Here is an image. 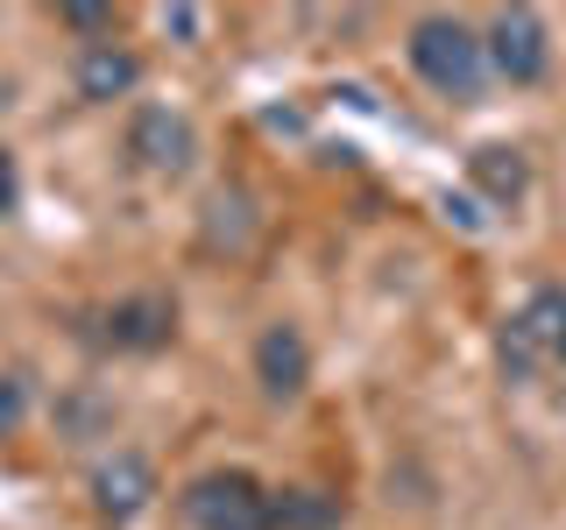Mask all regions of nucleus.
<instances>
[{
  "mask_svg": "<svg viewBox=\"0 0 566 530\" xmlns=\"http://www.w3.org/2000/svg\"><path fill=\"white\" fill-rule=\"evenodd\" d=\"M495 353H503L510 382H538L545 368H566V290L559 283L524 297L517 318L503 326V340H495Z\"/></svg>",
  "mask_w": 566,
  "mask_h": 530,
  "instance_id": "f03ea898",
  "label": "nucleus"
},
{
  "mask_svg": "<svg viewBox=\"0 0 566 530\" xmlns=\"http://www.w3.org/2000/svg\"><path fill=\"white\" fill-rule=\"evenodd\" d=\"M482 43H489V71L510 85H538L553 71V35H545V22L531 8H503Z\"/></svg>",
  "mask_w": 566,
  "mask_h": 530,
  "instance_id": "20e7f679",
  "label": "nucleus"
},
{
  "mask_svg": "<svg viewBox=\"0 0 566 530\" xmlns=\"http://www.w3.org/2000/svg\"><path fill=\"white\" fill-rule=\"evenodd\" d=\"M411 71L447 99H474L489 78V43L460 14H418L411 22Z\"/></svg>",
  "mask_w": 566,
  "mask_h": 530,
  "instance_id": "f257e3e1",
  "label": "nucleus"
},
{
  "mask_svg": "<svg viewBox=\"0 0 566 530\" xmlns=\"http://www.w3.org/2000/svg\"><path fill=\"white\" fill-rule=\"evenodd\" d=\"M199 22H206L199 8H164V29H177V35H191V29H199Z\"/></svg>",
  "mask_w": 566,
  "mask_h": 530,
  "instance_id": "2eb2a0df",
  "label": "nucleus"
},
{
  "mask_svg": "<svg viewBox=\"0 0 566 530\" xmlns=\"http://www.w3.org/2000/svg\"><path fill=\"white\" fill-rule=\"evenodd\" d=\"M340 495L326 488H283L276 495V530H340Z\"/></svg>",
  "mask_w": 566,
  "mask_h": 530,
  "instance_id": "9b49d317",
  "label": "nucleus"
},
{
  "mask_svg": "<svg viewBox=\"0 0 566 530\" xmlns=\"http://www.w3.org/2000/svg\"><path fill=\"white\" fill-rule=\"evenodd\" d=\"M128 156L149 177H185L191 156H199V128H191L177 106H142L128 120Z\"/></svg>",
  "mask_w": 566,
  "mask_h": 530,
  "instance_id": "39448f33",
  "label": "nucleus"
},
{
  "mask_svg": "<svg viewBox=\"0 0 566 530\" xmlns=\"http://www.w3.org/2000/svg\"><path fill=\"white\" fill-rule=\"evenodd\" d=\"M191 530H276V495L241 467H212L185 488Z\"/></svg>",
  "mask_w": 566,
  "mask_h": 530,
  "instance_id": "7ed1b4c3",
  "label": "nucleus"
},
{
  "mask_svg": "<svg viewBox=\"0 0 566 530\" xmlns=\"http://www.w3.org/2000/svg\"><path fill=\"white\" fill-rule=\"evenodd\" d=\"M71 85H78V99H93V106H114V99H128L135 85H142V57L128 43H85L78 50V64H71Z\"/></svg>",
  "mask_w": 566,
  "mask_h": 530,
  "instance_id": "423d86ee",
  "label": "nucleus"
},
{
  "mask_svg": "<svg viewBox=\"0 0 566 530\" xmlns=\"http://www.w3.org/2000/svg\"><path fill=\"white\" fill-rule=\"evenodd\" d=\"M468 177L489 191L495 205H517V199H524V184H531V163H524L517 149H503V141H489V149H474V156H468Z\"/></svg>",
  "mask_w": 566,
  "mask_h": 530,
  "instance_id": "9d476101",
  "label": "nucleus"
},
{
  "mask_svg": "<svg viewBox=\"0 0 566 530\" xmlns=\"http://www.w3.org/2000/svg\"><path fill=\"white\" fill-rule=\"evenodd\" d=\"M149 495H156V474H149L142 453H114V459L93 467V509L106 523H135L142 509H149Z\"/></svg>",
  "mask_w": 566,
  "mask_h": 530,
  "instance_id": "0eeeda50",
  "label": "nucleus"
},
{
  "mask_svg": "<svg viewBox=\"0 0 566 530\" xmlns=\"http://www.w3.org/2000/svg\"><path fill=\"white\" fill-rule=\"evenodd\" d=\"M255 375H262L270 396H297V389L312 382V347H305V332H297L291 318H276V326L255 340Z\"/></svg>",
  "mask_w": 566,
  "mask_h": 530,
  "instance_id": "6e6552de",
  "label": "nucleus"
},
{
  "mask_svg": "<svg viewBox=\"0 0 566 530\" xmlns=\"http://www.w3.org/2000/svg\"><path fill=\"white\" fill-rule=\"evenodd\" d=\"M14 417H22V375H14L8 389H0V432H8Z\"/></svg>",
  "mask_w": 566,
  "mask_h": 530,
  "instance_id": "4468645a",
  "label": "nucleus"
},
{
  "mask_svg": "<svg viewBox=\"0 0 566 530\" xmlns=\"http://www.w3.org/2000/svg\"><path fill=\"white\" fill-rule=\"evenodd\" d=\"M170 332H177V305H170V297H120V305L106 311V340L128 347V353L170 347Z\"/></svg>",
  "mask_w": 566,
  "mask_h": 530,
  "instance_id": "1a4fd4ad",
  "label": "nucleus"
},
{
  "mask_svg": "<svg viewBox=\"0 0 566 530\" xmlns=\"http://www.w3.org/2000/svg\"><path fill=\"white\" fill-rule=\"evenodd\" d=\"M57 22L93 35V43H106V35H114V8H57Z\"/></svg>",
  "mask_w": 566,
  "mask_h": 530,
  "instance_id": "f8f14e48",
  "label": "nucleus"
},
{
  "mask_svg": "<svg viewBox=\"0 0 566 530\" xmlns=\"http://www.w3.org/2000/svg\"><path fill=\"white\" fill-rule=\"evenodd\" d=\"M14 199H22V184H14V156L0 149V220L14 212Z\"/></svg>",
  "mask_w": 566,
  "mask_h": 530,
  "instance_id": "ddd939ff",
  "label": "nucleus"
}]
</instances>
